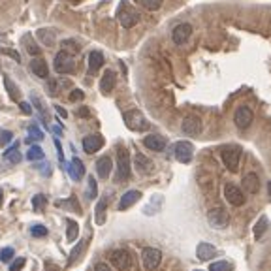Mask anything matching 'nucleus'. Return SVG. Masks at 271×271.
<instances>
[{"mask_svg": "<svg viewBox=\"0 0 271 271\" xmlns=\"http://www.w3.org/2000/svg\"><path fill=\"white\" fill-rule=\"evenodd\" d=\"M102 147H104V138H102L100 134H91V136L83 138V151L89 153V155H94Z\"/></svg>", "mask_w": 271, "mask_h": 271, "instance_id": "obj_14", "label": "nucleus"}, {"mask_svg": "<svg viewBox=\"0 0 271 271\" xmlns=\"http://www.w3.org/2000/svg\"><path fill=\"white\" fill-rule=\"evenodd\" d=\"M196 271H200V269H196Z\"/></svg>", "mask_w": 271, "mask_h": 271, "instance_id": "obj_54", "label": "nucleus"}, {"mask_svg": "<svg viewBox=\"0 0 271 271\" xmlns=\"http://www.w3.org/2000/svg\"><path fill=\"white\" fill-rule=\"evenodd\" d=\"M4 85H6V91H8L10 98H12V100H17V98H19V89H17V85L8 76H4Z\"/></svg>", "mask_w": 271, "mask_h": 271, "instance_id": "obj_34", "label": "nucleus"}, {"mask_svg": "<svg viewBox=\"0 0 271 271\" xmlns=\"http://www.w3.org/2000/svg\"><path fill=\"white\" fill-rule=\"evenodd\" d=\"M224 198L230 201L232 205H235V207L243 205L245 200H247V198H245V192H243L237 185H233V183H228V185L224 186Z\"/></svg>", "mask_w": 271, "mask_h": 271, "instance_id": "obj_12", "label": "nucleus"}, {"mask_svg": "<svg viewBox=\"0 0 271 271\" xmlns=\"http://www.w3.org/2000/svg\"><path fill=\"white\" fill-rule=\"evenodd\" d=\"M108 198H102L98 201V205H96V224H104V220H106V207H108Z\"/></svg>", "mask_w": 271, "mask_h": 271, "instance_id": "obj_28", "label": "nucleus"}, {"mask_svg": "<svg viewBox=\"0 0 271 271\" xmlns=\"http://www.w3.org/2000/svg\"><path fill=\"white\" fill-rule=\"evenodd\" d=\"M132 173V164H130V155L126 149H119L117 153V181H128Z\"/></svg>", "mask_w": 271, "mask_h": 271, "instance_id": "obj_4", "label": "nucleus"}, {"mask_svg": "<svg viewBox=\"0 0 271 271\" xmlns=\"http://www.w3.org/2000/svg\"><path fill=\"white\" fill-rule=\"evenodd\" d=\"M109 262L113 263L115 269L124 271L132 265V256L126 248H115V250H111V254H109Z\"/></svg>", "mask_w": 271, "mask_h": 271, "instance_id": "obj_8", "label": "nucleus"}, {"mask_svg": "<svg viewBox=\"0 0 271 271\" xmlns=\"http://www.w3.org/2000/svg\"><path fill=\"white\" fill-rule=\"evenodd\" d=\"M38 38L42 40V44L47 47H51L55 44V36L51 31H47V29H40L38 31Z\"/></svg>", "mask_w": 271, "mask_h": 271, "instance_id": "obj_32", "label": "nucleus"}, {"mask_svg": "<svg viewBox=\"0 0 271 271\" xmlns=\"http://www.w3.org/2000/svg\"><path fill=\"white\" fill-rule=\"evenodd\" d=\"M85 247H87V241H79L76 247L72 248V252H70V258H68V263H74L76 260H78L79 256H81V252L85 250Z\"/></svg>", "mask_w": 271, "mask_h": 271, "instance_id": "obj_35", "label": "nucleus"}, {"mask_svg": "<svg viewBox=\"0 0 271 271\" xmlns=\"http://www.w3.org/2000/svg\"><path fill=\"white\" fill-rule=\"evenodd\" d=\"M252 119H254V115H252V109L248 108V106H241V108L235 109L233 123H235V126L239 130H247L248 126L252 124Z\"/></svg>", "mask_w": 271, "mask_h": 271, "instance_id": "obj_9", "label": "nucleus"}, {"mask_svg": "<svg viewBox=\"0 0 271 271\" xmlns=\"http://www.w3.org/2000/svg\"><path fill=\"white\" fill-rule=\"evenodd\" d=\"M40 141V140H44V134H42V130H40L36 124H32L31 128H29V140L27 141Z\"/></svg>", "mask_w": 271, "mask_h": 271, "instance_id": "obj_40", "label": "nucleus"}, {"mask_svg": "<svg viewBox=\"0 0 271 271\" xmlns=\"http://www.w3.org/2000/svg\"><path fill=\"white\" fill-rule=\"evenodd\" d=\"M111 170H113V162H111L109 156H102V158L96 160V173H98L100 179H108Z\"/></svg>", "mask_w": 271, "mask_h": 271, "instance_id": "obj_18", "label": "nucleus"}, {"mask_svg": "<svg viewBox=\"0 0 271 271\" xmlns=\"http://www.w3.org/2000/svg\"><path fill=\"white\" fill-rule=\"evenodd\" d=\"M220 158L224 166L230 171H237L239 168V160H241V149L235 147V145H224L220 149Z\"/></svg>", "mask_w": 271, "mask_h": 271, "instance_id": "obj_5", "label": "nucleus"}, {"mask_svg": "<svg viewBox=\"0 0 271 271\" xmlns=\"http://www.w3.org/2000/svg\"><path fill=\"white\" fill-rule=\"evenodd\" d=\"M32 237H46L47 235V228L44 224H34L31 228Z\"/></svg>", "mask_w": 271, "mask_h": 271, "instance_id": "obj_41", "label": "nucleus"}, {"mask_svg": "<svg viewBox=\"0 0 271 271\" xmlns=\"http://www.w3.org/2000/svg\"><path fill=\"white\" fill-rule=\"evenodd\" d=\"M53 68L57 74H62V76H66V74H72V72L76 70V61H74V57L72 53L68 51H59V53L55 55V61H53Z\"/></svg>", "mask_w": 271, "mask_h": 271, "instance_id": "obj_2", "label": "nucleus"}, {"mask_svg": "<svg viewBox=\"0 0 271 271\" xmlns=\"http://www.w3.org/2000/svg\"><path fill=\"white\" fill-rule=\"evenodd\" d=\"M115 81H117L115 72L106 70V72H104V76H102V79H100V91L104 94H109L113 89H115Z\"/></svg>", "mask_w": 271, "mask_h": 271, "instance_id": "obj_20", "label": "nucleus"}, {"mask_svg": "<svg viewBox=\"0 0 271 271\" xmlns=\"http://www.w3.org/2000/svg\"><path fill=\"white\" fill-rule=\"evenodd\" d=\"M141 262H143V267L147 271L156 269L160 262H162V252L155 247H147L141 250Z\"/></svg>", "mask_w": 271, "mask_h": 271, "instance_id": "obj_7", "label": "nucleus"}, {"mask_svg": "<svg viewBox=\"0 0 271 271\" xmlns=\"http://www.w3.org/2000/svg\"><path fill=\"white\" fill-rule=\"evenodd\" d=\"M134 164H136V170L140 171V173H149V171L153 170V162L145 155H141V153H136Z\"/></svg>", "mask_w": 271, "mask_h": 271, "instance_id": "obj_23", "label": "nucleus"}, {"mask_svg": "<svg viewBox=\"0 0 271 271\" xmlns=\"http://www.w3.org/2000/svg\"><path fill=\"white\" fill-rule=\"evenodd\" d=\"M166 143L168 141L164 140L162 136H158V134H149V136L143 138V145L149 151H155V153H162L164 149H166Z\"/></svg>", "mask_w": 271, "mask_h": 271, "instance_id": "obj_15", "label": "nucleus"}, {"mask_svg": "<svg viewBox=\"0 0 271 271\" xmlns=\"http://www.w3.org/2000/svg\"><path fill=\"white\" fill-rule=\"evenodd\" d=\"M68 173H70V177L74 181H79V179H83V175H85V166H83V162L79 160L78 156L72 158L70 166H68Z\"/></svg>", "mask_w": 271, "mask_h": 271, "instance_id": "obj_22", "label": "nucleus"}, {"mask_svg": "<svg viewBox=\"0 0 271 271\" xmlns=\"http://www.w3.org/2000/svg\"><path fill=\"white\" fill-rule=\"evenodd\" d=\"M78 115L79 117H89V108H81L78 111Z\"/></svg>", "mask_w": 271, "mask_h": 271, "instance_id": "obj_50", "label": "nucleus"}, {"mask_svg": "<svg viewBox=\"0 0 271 271\" xmlns=\"http://www.w3.org/2000/svg\"><path fill=\"white\" fill-rule=\"evenodd\" d=\"M12 140H14V134H12V132H10V130H0V147L8 145Z\"/></svg>", "mask_w": 271, "mask_h": 271, "instance_id": "obj_43", "label": "nucleus"}, {"mask_svg": "<svg viewBox=\"0 0 271 271\" xmlns=\"http://www.w3.org/2000/svg\"><path fill=\"white\" fill-rule=\"evenodd\" d=\"M173 155H175V158H177L179 162L183 164L192 162V156H194L192 143H188V141H177L173 145Z\"/></svg>", "mask_w": 271, "mask_h": 271, "instance_id": "obj_10", "label": "nucleus"}, {"mask_svg": "<svg viewBox=\"0 0 271 271\" xmlns=\"http://www.w3.org/2000/svg\"><path fill=\"white\" fill-rule=\"evenodd\" d=\"M25 263H27V260H25V258H17L16 262H12V265H10V271H21L25 267Z\"/></svg>", "mask_w": 271, "mask_h": 271, "instance_id": "obj_47", "label": "nucleus"}, {"mask_svg": "<svg viewBox=\"0 0 271 271\" xmlns=\"http://www.w3.org/2000/svg\"><path fill=\"white\" fill-rule=\"evenodd\" d=\"M94 271H111V267L106 262H96L94 263Z\"/></svg>", "mask_w": 271, "mask_h": 271, "instance_id": "obj_49", "label": "nucleus"}, {"mask_svg": "<svg viewBox=\"0 0 271 271\" xmlns=\"http://www.w3.org/2000/svg\"><path fill=\"white\" fill-rule=\"evenodd\" d=\"M181 130H183V134H186V136H200L201 134V121L200 117L196 115H186L185 119H183V124H181Z\"/></svg>", "mask_w": 271, "mask_h": 271, "instance_id": "obj_13", "label": "nucleus"}, {"mask_svg": "<svg viewBox=\"0 0 271 271\" xmlns=\"http://www.w3.org/2000/svg\"><path fill=\"white\" fill-rule=\"evenodd\" d=\"M2 201H4V194H2V190H0V207H2Z\"/></svg>", "mask_w": 271, "mask_h": 271, "instance_id": "obj_52", "label": "nucleus"}, {"mask_svg": "<svg viewBox=\"0 0 271 271\" xmlns=\"http://www.w3.org/2000/svg\"><path fill=\"white\" fill-rule=\"evenodd\" d=\"M4 160H8L10 164H19L21 162V153H19V143L12 145L8 151H4Z\"/></svg>", "mask_w": 271, "mask_h": 271, "instance_id": "obj_26", "label": "nucleus"}, {"mask_svg": "<svg viewBox=\"0 0 271 271\" xmlns=\"http://www.w3.org/2000/svg\"><path fill=\"white\" fill-rule=\"evenodd\" d=\"M66 85H68V83H66V81H62V79H49V83H47L51 96H57V94L61 93Z\"/></svg>", "mask_w": 271, "mask_h": 271, "instance_id": "obj_31", "label": "nucleus"}, {"mask_svg": "<svg viewBox=\"0 0 271 271\" xmlns=\"http://www.w3.org/2000/svg\"><path fill=\"white\" fill-rule=\"evenodd\" d=\"M265 230H267V217H260V218H258V222L254 224V228H252L254 239L256 241L262 239V235L265 233Z\"/></svg>", "mask_w": 271, "mask_h": 271, "instance_id": "obj_27", "label": "nucleus"}, {"mask_svg": "<svg viewBox=\"0 0 271 271\" xmlns=\"http://www.w3.org/2000/svg\"><path fill=\"white\" fill-rule=\"evenodd\" d=\"M141 198V192L140 190H128V192L123 194V198L119 201V211H126L128 207H132L136 201Z\"/></svg>", "mask_w": 271, "mask_h": 271, "instance_id": "obj_19", "label": "nucleus"}, {"mask_svg": "<svg viewBox=\"0 0 271 271\" xmlns=\"http://www.w3.org/2000/svg\"><path fill=\"white\" fill-rule=\"evenodd\" d=\"M83 98H85V94H83L81 89H74L70 93V96H68V100L70 102H79V100H83Z\"/></svg>", "mask_w": 271, "mask_h": 271, "instance_id": "obj_45", "label": "nucleus"}, {"mask_svg": "<svg viewBox=\"0 0 271 271\" xmlns=\"http://www.w3.org/2000/svg\"><path fill=\"white\" fill-rule=\"evenodd\" d=\"M117 19H119V23L123 29H132V27H136L138 21H140V12L134 8L132 4L128 2H121L119 4V10H117Z\"/></svg>", "mask_w": 271, "mask_h": 271, "instance_id": "obj_1", "label": "nucleus"}, {"mask_svg": "<svg viewBox=\"0 0 271 271\" xmlns=\"http://www.w3.org/2000/svg\"><path fill=\"white\" fill-rule=\"evenodd\" d=\"M138 4H141L145 10H149V12H156V10L162 8L164 0H136Z\"/></svg>", "mask_w": 271, "mask_h": 271, "instance_id": "obj_33", "label": "nucleus"}, {"mask_svg": "<svg viewBox=\"0 0 271 271\" xmlns=\"http://www.w3.org/2000/svg\"><path fill=\"white\" fill-rule=\"evenodd\" d=\"M19 108H21V111H23L25 115H32V106H31V104L21 102V104H19Z\"/></svg>", "mask_w": 271, "mask_h": 271, "instance_id": "obj_48", "label": "nucleus"}, {"mask_svg": "<svg viewBox=\"0 0 271 271\" xmlns=\"http://www.w3.org/2000/svg\"><path fill=\"white\" fill-rule=\"evenodd\" d=\"M87 181H89V194H87V196H89L91 200H94V198L98 196V186H96V179H94L93 175H91V177L87 179Z\"/></svg>", "mask_w": 271, "mask_h": 271, "instance_id": "obj_42", "label": "nucleus"}, {"mask_svg": "<svg viewBox=\"0 0 271 271\" xmlns=\"http://www.w3.org/2000/svg\"><path fill=\"white\" fill-rule=\"evenodd\" d=\"M32 104L36 106V109H38V111H40V115H42V117H44V119H46V108H44V102L40 100L38 96H32Z\"/></svg>", "mask_w": 271, "mask_h": 271, "instance_id": "obj_46", "label": "nucleus"}, {"mask_svg": "<svg viewBox=\"0 0 271 271\" xmlns=\"http://www.w3.org/2000/svg\"><path fill=\"white\" fill-rule=\"evenodd\" d=\"M21 44H23V47L27 49V53L31 55V57H40L42 49H40V46L34 42V38H32L31 34H25L23 40H21Z\"/></svg>", "mask_w": 271, "mask_h": 271, "instance_id": "obj_24", "label": "nucleus"}, {"mask_svg": "<svg viewBox=\"0 0 271 271\" xmlns=\"http://www.w3.org/2000/svg\"><path fill=\"white\" fill-rule=\"evenodd\" d=\"M0 53H4V55H8V57H12L16 62H21V55L17 53V51H14V49H10V47H2L0 49Z\"/></svg>", "mask_w": 271, "mask_h": 271, "instance_id": "obj_44", "label": "nucleus"}, {"mask_svg": "<svg viewBox=\"0 0 271 271\" xmlns=\"http://www.w3.org/2000/svg\"><path fill=\"white\" fill-rule=\"evenodd\" d=\"M190 36H192V25L190 23H179L177 27H173V31H171V40H173L175 46L186 44Z\"/></svg>", "mask_w": 271, "mask_h": 271, "instance_id": "obj_11", "label": "nucleus"}, {"mask_svg": "<svg viewBox=\"0 0 271 271\" xmlns=\"http://www.w3.org/2000/svg\"><path fill=\"white\" fill-rule=\"evenodd\" d=\"M47 203V198L44 196V194H36L34 198H32V209L34 211H40L44 205Z\"/></svg>", "mask_w": 271, "mask_h": 271, "instance_id": "obj_39", "label": "nucleus"}, {"mask_svg": "<svg viewBox=\"0 0 271 271\" xmlns=\"http://www.w3.org/2000/svg\"><path fill=\"white\" fill-rule=\"evenodd\" d=\"M209 271H233V265L226 260H220V262H213L209 265Z\"/></svg>", "mask_w": 271, "mask_h": 271, "instance_id": "obj_36", "label": "nucleus"}, {"mask_svg": "<svg viewBox=\"0 0 271 271\" xmlns=\"http://www.w3.org/2000/svg\"><path fill=\"white\" fill-rule=\"evenodd\" d=\"M241 185H243V190H245V192L256 194L260 190V177L250 171V173H247V175L243 177V183H241Z\"/></svg>", "mask_w": 271, "mask_h": 271, "instance_id": "obj_17", "label": "nucleus"}, {"mask_svg": "<svg viewBox=\"0 0 271 271\" xmlns=\"http://www.w3.org/2000/svg\"><path fill=\"white\" fill-rule=\"evenodd\" d=\"M44 156H46V153H44V149L40 147V145H32V147L29 149V153H27V158H29L31 162L44 160Z\"/></svg>", "mask_w": 271, "mask_h": 271, "instance_id": "obj_30", "label": "nucleus"}, {"mask_svg": "<svg viewBox=\"0 0 271 271\" xmlns=\"http://www.w3.org/2000/svg\"><path fill=\"white\" fill-rule=\"evenodd\" d=\"M66 224H68V230H66V239L70 241H76L78 239V233H79V226L76 220H72V218H68L66 220Z\"/></svg>", "mask_w": 271, "mask_h": 271, "instance_id": "obj_29", "label": "nucleus"}, {"mask_svg": "<svg viewBox=\"0 0 271 271\" xmlns=\"http://www.w3.org/2000/svg\"><path fill=\"white\" fill-rule=\"evenodd\" d=\"M62 49L68 51V53H79V51H81V49H79V44L76 40H64V42H62Z\"/></svg>", "mask_w": 271, "mask_h": 271, "instance_id": "obj_37", "label": "nucleus"}, {"mask_svg": "<svg viewBox=\"0 0 271 271\" xmlns=\"http://www.w3.org/2000/svg\"><path fill=\"white\" fill-rule=\"evenodd\" d=\"M55 109L59 111V115H62V117H68V113H66V111H64V109L61 108V106H55Z\"/></svg>", "mask_w": 271, "mask_h": 271, "instance_id": "obj_51", "label": "nucleus"}, {"mask_svg": "<svg viewBox=\"0 0 271 271\" xmlns=\"http://www.w3.org/2000/svg\"><path fill=\"white\" fill-rule=\"evenodd\" d=\"M123 119H124V124L134 132H143L149 128V123L147 119L143 117L141 111L138 109H130V111H124L123 113Z\"/></svg>", "mask_w": 271, "mask_h": 271, "instance_id": "obj_3", "label": "nucleus"}, {"mask_svg": "<svg viewBox=\"0 0 271 271\" xmlns=\"http://www.w3.org/2000/svg\"><path fill=\"white\" fill-rule=\"evenodd\" d=\"M31 70H32V74H36V76L42 79H47V76H49L47 62L44 61V59H40V57H36V59H32L31 61Z\"/></svg>", "mask_w": 271, "mask_h": 271, "instance_id": "obj_21", "label": "nucleus"}, {"mask_svg": "<svg viewBox=\"0 0 271 271\" xmlns=\"http://www.w3.org/2000/svg\"><path fill=\"white\" fill-rule=\"evenodd\" d=\"M16 256V250L12 247H4V248H0V262H4V263H8L12 258Z\"/></svg>", "mask_w": 271, "mask_h": 271, "instance_id": "obj_38", "label": "nucleus"}, {"mask_svg": "<svg viewBox=\"0 0 271 271\" xmlns=\"http://www.w3.org/2000/svg\"><path fill=\"white\" fill-rule=\"evenodd\" d=\"M207 222L215 230H224L230 224V215L224 207H213V209L207 211Z\"/></svg>", "mask_w": 271, "mask_h": 271, "instance_id": "obj_6", "label": "nucleus"}, {"mask_svg": "<svg viewBox=\"0 0 271 271\" xmlns=\"http://www.w3.org/2000/svg\"><path fill=\"white\" fill-rule=\"evenodd\" d=\"M70 2H79V0H70Z\"/></svg>", "mask_w": 271, "mask_h": 271, "instance_id": "obj_53", "label": "nucleus"}, {"mask_svg": "<svg viewBox=\"0 0 271 271\" xmlns=\"http://www.w3.org/2000/svg\"><path fill=\"white\" fill-rule=\"evenodd\" d=\"M196 256L201 262H207V260H213L217 256V248L213 247L211 243H200L198 248H196Z\"/></svg>", "mask_w": 271, "mask_h": 271, "instance_id": "obj_16", "label": "nucleus"}, {"mask_svg": "<svg viewBox=\"0 0 271 271\" xmlns=\"http://www.w3.org/2000/svg\"><path fill=\"white\" fill-rule=\"evenodd\" d=\"M102 64H104V55H102V51H91V55H89V72H91V74L98 72L102 68Z\"/></svg>", "mask_w": 271, "mask_h": 271, "instance_id": "obj_25", "label": "nucleus"}]
</instances>
